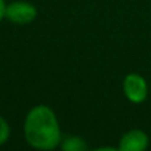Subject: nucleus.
<instances>
[{
	"label": "nucleus",
	"instance_id": "f257e3e1",
	"mask_svg": "<svg viewBox=\"0 0 151 151\" xmlns=\"http://www.w3.org/2000/svg\"><path fill=\"white\" fill-rule=\"evenodd\" d=\"M24 138L36 150L47 151L59 147L62 132L56 113L45 104L33 107L24 120Z\"/></svg>",
	"mask_w": 151,
	"mask_h": 151
},
{
	"label": "nucleus",
	"instance_id": "f03ea898",
	"mask_svg": "<svg viewBox=\"0 0 151 151\" xmlns=\"http://www.w3.org/2000/svg\"><path fill=\"white\" fill-rule=\"evenodd\" d=\"M123 93L132 104H142L148 98V83L144 76L138 73H129L123 79Z\"/></svg>",
	"mask_w": 151,
	"mask_h": 151
},
{
	"label": "nucleus",
	"instance_id": "7ed1b4c3",
	"mask_svg": "<svg viewBox=\"0 0 151 151\" xmlns=\"http://www.w3.org/2000/svg\"><path fill=\"white\" fill-rule=\"evenodd\" d=\"M6 18L18 25H27L31 24L37 18V8L30 2H12L6 5Z\"/></svg>",
	"mask_w": 151,
	"mask_h": 151
},
{
	"label": "nucleus",
	"instance_id": "20e7f679",
	"mask_svg": "<svg viewBox=\"0 0 151 151\" xmlns=\"http://www.w3.org/2000/svg\"><path fill=\"white\" fill-rule=\"evenodd\" d=\"M150 145L148 135L141 129H130L124 132L119 142L120 151H145Z\"/></svg>",
	"mask_w": 151,
	"mask_h": 151
},
{
	"label": "nucleus",
	"instance_id": "39448f33",
	"mask_svg": "<svg viewBox=\"0 0 151 151\" xmlns=\"http://www.w3.org/2000/svg\"><path fill=\"white\" fill-rule=\"evenodd\" d=\"M61 150L64 151H86L89 147L86 144V141L79 136V135H67L62 136V141L59 144Z\"/></svg>",
	"mask_w": 151,
	"mask_h": 151
},
{
	"label": "nucleus",
	"instance_id": "423d86ee",
	"mask_svg": "<svg viewBox=\"0 0 151 151\" xmlns=\"http://www.w3.org/2000/svg\"><path fill=\"white\" fill-rule=\"evenodd\" d=\"M9 136H11V126L2 116H0V145L6 144Z\"/></svg>",
	"mask_w": 151,
	"mask_h": 151
},
{
	"label": "nucleus",
	"instance_id": "0eeeda50",
	"mask_svg": "<svg viewBox=\"0 0 151 151\" xmlns=\"http://www.w3.org/2000/svg\"><path fill=\"white\" fill-rule=\"evenodd\" d=\"M6 18V3L5 0H0V21Z\"/></svg>",
	"mask_w": 151,
	"mask_h": 151
}]
</instances>
